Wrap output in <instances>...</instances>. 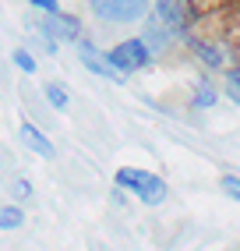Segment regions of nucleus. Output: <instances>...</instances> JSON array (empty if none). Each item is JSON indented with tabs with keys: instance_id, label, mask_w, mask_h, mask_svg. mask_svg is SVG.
I'll return each instance as SVG.
<instances>
[{
	"instance_id": "obj_13",
	"label": "nucleus",
	"mask_w": 240,
	"mask_h": 251,
	"mask_svg": "<svg viewBox=\"0 0 240 251\" xmlns=\"http://www.w3.org/2000/svg\"><path fill=\"white\" fill-rule=\"evenodd\" d=\"M222 191L240 202V177H230V174H226V177H222Z\"/></svg>"
},
{
	"instance_id": "obj_10",
	"label": "nucleus",
	"mask_w": 240,
	"mask_h": 251,
	"mask_svg": "<svg viewBox=\"0 0 240 251\" xmlns=\"http://www.w3.org/2000/svg\"><path fill=\"white\" fill-rule=\"evenodd\" d=\"M46 99H49L57 110H67V89H64V85H53V81H49V85H46Z\"/></svg>"
},
{
	"instance_id": "obj_12",
	"label": "nucleus",
	"mask_w": 240,
	"mask_h": 251,
	"mask_svg": "<svg viewBox=\"0 0 240 251\" xmlns=\"http://www.w3.org/2000/svg\"><path fill=\"white\" fill-rule=\"evenodd\" d=\"M14 68H22V71H36V57L32 53H25V50H14Z\"/></svg>"
},
{
	"instance_id": "obj_16",
	"label": "nucleus",
	"mask_w": 240,
	"mask_h": 251,
	"mask_svg": "<svg viewBox=\"0 0 240 251\" xmlns=\"http://www.w3.org/2000/svg\"><path fill=\"white\" fill-rule=\"evenodd\" d=\"M32 7H39V11H46V14H57V0H28Z\"/></svg>"
},
{
	"instance_id": "obj_14",
	"label": "nucleus",
	"mask_w": 240,
	"mask_h": 251,
	"mask_svg": "<svg viewBox=\"0 0 240 251\" xmlns=\"http://www.w3.org/2000/svg\"><path fill=\"white\" fill-rule=\"evenodd\" d=\"M11 191H14V198H28V195H32V184H28V180H14Z\"/></svg>"
},
{
	"instance_id": "obj_7",
	"label": "nucleus",
	"mask_w": 240,
	"mask_h": 251,
	"mask_svg": "<svg viewBox=\"0 0 240 251\" xmlns=\"http://www.w3.org/2000/svg\"><path fill=\"white\" fill-rule=\"evenodd\" d=\"M18 135H22V142H25V145L32 149V152H39L43 159H53V156H57V149H53V142H49V138L43 135V131H39L36 124H28V121H25Z\"/></svg>"
},
{
	"instance_id": "obj_15",
	"label": "nucleus",
	"mask_w": 240,
	"mask_h": 251,
	"mask_svg": "<svg viewBox=\"0 0 240 251\" xmlns=\"http://www.w3.org/2000/svg\"><path fill=\"white\" fill-rule=\"evenodd\" d=\"M230 96L240 103V68H233V71H230Z\"/></svg>"
},
{
	"instance_id": "obj_8",
	"label": "nucleus",
	"mask_w": 240,
	"mask_h": 251,
	"mask_svg": "<svg viewBox=\"0 0 240 251\" xmlns=\"http://www.w3.org/2000/svg\"><path fill=\"white\" fill-rule=\"evenodd\" d=\"M22 223H25V216H22L18 205H4L0 209V230H18Z\"/></svg>"
},
{
	"instance_id": "obj_1",
	"label": "nucleus",
	"mask_w": 240,
	"mask_h": 251,
	"mask_svg": "<svg viewBox=\"0 0 240 251\" xmlns=\"http://www.w3.org/2000/svg\"><path fill=\"white\" fill-rule=\"evenodd\" d=\"M117 184H120V188H127L134 198H142L145 205H163L166 195H169V188H166L163 177L148 174V170H131V166L117 174Z\"/></svg>"
},
{
	"instance_id": "obj_6",
	"label": "nucleus",
	"mask_w": 240,
	"mask_h": 251,
	"mask_svg": "<svg viewBox=\"0 0 240 251\" xmlns=\"http://www.w3.org/2000/svg\"><path fill=\"white\" fill-rule=\"evenodd\" d=\"M43 32H46V39H49V50H57L60 39H78L81 36V22L74 18V14H49V18L43 22Z\"/></svg>"
},
{
	"instance_id": "obj_2",
	"label": "nucleus",
	"mask_w": 240,
	"mask_h": 251,
	"mask_svg": "<svg viewBox=\"0 0 240 251\" xmlns=\"http://www.w3.org/2000/svg\"><path fill=\"white\" fill-rule=\"evenodd\" d=\"M156 22L169 36H180L198 22V7L194 0H156Z\"/></svg>"
},
{
	"instance_id": "obj_4",
	"label": "nucleus",
	"mask_w": 240,
	"mask_h": 251,
	"mask_svg": "<svg viewBox=\"0 0 240 251\" xmlns=\"http://www.w3.org/2000/svg\"><path fill=\"white\" fill-rule=\"evenodd\" d=\"M145 7V0H96V14L106 22H142Z\"/></svg>"
},
{
	"instance_id": "obj_5",
	"label": "nucleus",
	"mask_w": 240,
	"mask_h": 251,
	"mask_svg": "<svg viewBox=\"0 0 240 251\" xmlns=\"http://www.w3.org/2000/svg\"><path fill=\"white\" fill-rule=\"evenodd\" d=\"M78 57H81V64H85V68H89L92 75H99V78L117 81V85H124V81H127V75H124V71H120L117 64L110 60V53H99V50H96V46H89V43H85V46H78Z\"/></svg>"
},
{
	"instance_id": "obj_3",
	"label": "nucleus",
	"mask_w": 240,
	"mask_h": 251,
	"mask_svg": "<svg viewBox=\"0 0 240 251\" xmlns=\"http://www.w3.org/2000/svg\"><path fill=\"white\" fill-rule=\"evenodd\" d=\"M110 60L117 64L120 71H138V68H145V64L152 60V53H148L145 39H124L120 46L110 50Z\"/></svg>"
},
{
	"instance_id": "obj_11",
	"label": "nucleus",
	"mask_w": 240,
	"mask_h": 251,
	"mask_svg": "<svg viewBox=\"0 0 240 251\" xmlns=\"http://www.w3.org/2000/svg\"><path fill=\"white\" fill-rule=\"evenodd\" d=\"M194 103H198V106H212V103H216V89L209 85V81H201V85H198V92H194Z\"/></svg>"
},
{
	"instance_id": "obj_9",
	"label": "nucleus",
	"mask_w": 240,
	"mask_h": 251,
	"mask_svg": "<svg viewBox=\"0 0 240 251\" xmlns=\"http://www.w3.org/2000/svg\"><path fill=\"white\" fill-rule=\"evenodd\" d=\"M194 53H198L205 64H212V68H219V64H222V53H219V50H212L209 43H194Z\"/></svg>"
}]
</instances>
